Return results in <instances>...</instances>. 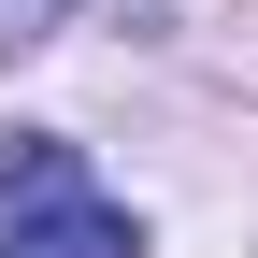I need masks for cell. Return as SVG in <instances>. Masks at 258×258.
<instances>
[{
    "label": "cell",
    "mask_w": 258,
    "mask_h": 258,
    "mask_svg": "<svg viewBox=\"0 0 258 258\" xmlns=\"http://www.w3.org/2000/svg\"><path fill=\"white\" fill-rule=\"evenodd\" d=\"M0 258H144V215L86 172V144L15 129L0 144Z\"/></svg>",
    "instance_id": "6da1fadb"
},
{
    "label": "cell",
    "mask_w": 258,
    "mask_h": 258,
    "mask_svg": "<svg viewBox=\"0 0 258 258\" xmlns=\"http://www.w3.org/2000/svg\"><path fill=\"white\" fill-rule=\"evenodd\" d=\"M57 15H72V0H0V57H29V43H57Z\"/></svg>",
    "instance_id": "7a4b0ae2"
}]
</instances>
